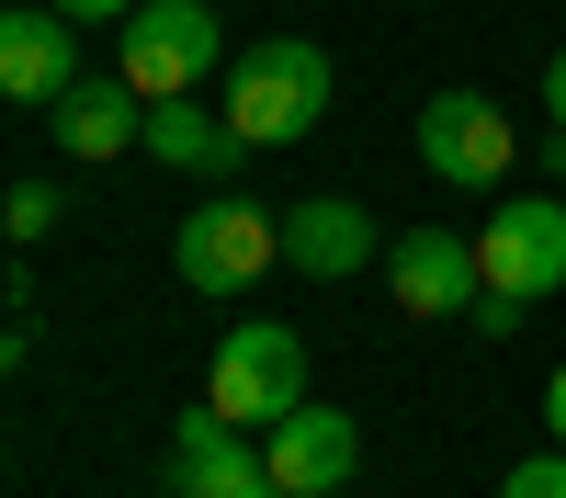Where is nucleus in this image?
Instances as JSON below:
<instances>
[{"label":"nucleus","mask_w":566,"mask_h":498,"mask_svg":"<svg viewBox=\"0 0 566 498\" xmlns=\"http://www.w3.org/2000/svg\"><path fill=\"white\" fill-rule=\"evenodd\" d=\"M227 125H239V148H295V136L328 114V45L317 34H261L239 68H227Z\"/></svg>","instance_id":"obj_1"},{"label":"nucleus","mask_w":566,"mask_h":498,"mask_svg":"<svg viewBox=\"0 0 566 498\" xmlns=\"http://www.w3.org/2000/svg\"><path fill=\"white\" fill-rule=\"evenodd\" d=\"M205 407L239 431H272L306 407V340L283 329V317H250V329H227L216 362H205Z\"/></svg>","instance_id":"obj_2"},{"label":"nucleus","mask_w":566,"mask_h":498,"mask_svg":"<svg viewBox=\"0 0 566 498\" xmlns=\"http://www.w3.org/2000/svg\"><path fill=\"white\" fill-rule=\"evenodd\" d=\"M216 57H227V23L205 12V0H136V12L114 23V68L148 91V103H181Z\"/></svg>","instance_id":"obj_3"},{"label":"nucleus","mask_w":566,"mask_h":498,"mask_svg":"<svg viewBox=\"0 0 566 498\" xmlns=\"http://www.w3.org/2000/svg\"><path fill=\"white\" fill-rule=\"evenodd\" d=\"M510 159H522V125H510L488 91H431V114H419V170L453 181V193H499Z\"/></svg>","instance_id":"obj_4"},{"label":"nucleus","mask_w":566,"mask_h":498,"mask_svg":"<svg viewBox=\"0 0 566 498\" xmlns=\"http://www.w3.org/2000/svg\"><path fill=\"white\" fill-rule=\"evenodd\" d=\"M272 261H283V226H272L261 204H193V215H181V239H170V272H181L193 295H250Z\"/></svg>","instance_id":"obj_5"},{"label":"nucleus","mask_w":566,"mask_h":498,"mask_svg":"<svg viewBox=\"0 0 566 498\" xmlns=\"http://www.w3.org/2000/svg\"><path fill=\"white\" fill-rule=\"evenodd\" d=\"M476 261H488V284L499 295H555L566 284V204L555 193H522V204H499L488 226H476Z\"/></svg>","instance_id":"obj_6"},{"label":"nucleus","mask_w":566,"mask_h":498,"mask_svg":"<svg viewBox=\"0 0 566 498\" xmlns=\"http://www.w3.org/2000/svg\"><path fill=\"white\" fill-rule=\"evenodd\" d=\"M386 284H397L408 317H476L488 261H476V239H453V226H408V239H386Z\"/></svg>","instance_id":"obj_7"},{"label":"nucleus","mask_w":566,"mask_h":498,"mask_svg":"<svg viewBox=\"0 0 566 498\" xmlns=\"http://www.w3.org/2000/svg\"><path fill=\"white\" fill-rule=\"evenodd\" d=\"M261 465H272V487H283V498H340V487H352V465H363L352 407H317V396H306L295 420H272Z\"/></svg>","instance_id":"obj_8"},{"label":"nucleus","mask_w":566,"mask_h":498,"mask_svg":"<svg viewBox=\"0 0 566 498\" xmlns=\"http://www.w3.org/2000/svg\"><path fill=\"white\" fill-rule=\"evenodd\" d=\"M261 487H272V465L250 453V431L216 420V407L193 396L170 420V498H261Z\"/></svg>","instance_id":"obj_9"},{"label":"nucleus","mask_w":566,"mask_h":498,"mask_svg":"<svg viewBox=\"0 0 566 498\" xmlns=\"http://www.w3.org/2000/svg\"><path fill=\"white\" fill-rule=\"evenodd\" d=\"M45 125H57L69 159H125V148H148V91H136L125 68H103V80L80 68L57 103H45Z\"/></svg>","instance_id":"obj_10"},{"label":"nucleus","mask_w":566,"mask_h":498,"mask_svg":"<svg viewBox=\"0 0 566 498\" xmlns=\"http://www.w3.org/2000/svg\"><path fill=\"white\" fill-rule=\"evenodd\" d=\"M386 250L374 239V215L352 193H306V204H283V261L306 272V284H352V272Z\"/></svg>","instance_id":"obj_11"},{"label":"nucleus","mask_w":566,"mask_h":498,"mask_svg":"<svg viewBox=\"0 0 566 498\" xmlns=\"http://www.w3.org/2000/svg\"><path fill=\"white\" fill-rule=\"evenodd\" d=\"M80 80V23L57 12V0H34V12H12L0 23V91H12V103H57V91Z\"/></svg>","instance_id":"obj_12"},{"label":"nucleus","mask_w":566,"mask_h":498,"mask_svg":"<svg viewBox=\"0 0 566 498\" xmlns=\"http://www.w3.org/2000/svg\"><path fill=\"white\" fill-rule=\"evenodd\" d=\"M148 148H159V170H193V181H216L227 159H250L227 114H193V91H181V103H148Z\"/></svg>","instance_id":"obj_13"},{"label":"nucleus","mask_w":566,"mask_h":498,"mask_svg":"<svg viewBox=\"0 0 566 498\" xmlns=\"http://www.w3.org/2000/svg\"><path fill=\"white\" fill-rule=\"evenodd\" d=\"M499 498H566V442L555 453H522V465L499 476Z\"/></svg>","instance_id":"obj_14"},{"label":"nucleus","mask_w":566,"mask_h":498,"mask_svg":"<svg viewBox=\"0 0 566 498\" xmlns=\"http://www.w3.org/2000/svg\"><path fill=\"white\" fill-rule=\"evenodd\" d=\"M45 226H57V181H12V239L34 250Z\"/></svg>","instance_id":"obj_15"},{"label":"nucleus","mask_w":566,"mask_h":498,"mask_svg":"<svg viewBox=\"0 0 566 498\" xmlns=\"http://www.w3.org/2000/svg\"><path fill=\"white\" fill-rule=\"evenodd\" d=\"M522 317H533V295H499V284L476 295V329H488V340H510V329H522Z\"/></svg>","instance_id":"obj_16"},{"label":"nucleus","mask_w":566,"mask_h":498,"mask_svg":"<svg viewBox=\"0 0 566 498\" xmlns=\"http://www.w3.org/2000/svg\"><path fill=\"white\" fill-rule=\"evenodd\" d=\"M57 12H69V23H125L136 0H57Z\"/></svg>","instance_id":"obj_17"},{"label":"nucleus","mask_w":566,"mask_h":498,"mask_svg":"<svg viewBox=\"0 0 566 498\" xmlns=\"http://www.w3.org/2000/svg\"><path fill=\"white\" fill-rule=\"evenodd\" d=\"M533 170H544V181H566V125H544V148H533Z\"/></svg>","instance_id":"obj_18"},{"label":"nucleus","mask_w":566,"mask_h":498,"mask_svg":"<svg viewBox=\"0 0 566 498\" xmlns=\"http://www.w3.org/2000/svg\"><path fill=\"white\" fill-rule=\"evenodd\" d=\"M544 114L566 125V45H555V68H544Z\"/></svg>","instance_id":"obj_19"},{"label":"nucleus","mask_w":566,"mask_h":498,"mask_svg":"<svg viewBox=\"0 0 566 498\" xmlns=\"http://www.w3.org/2000/svg\"><path fill=\"white\" fill-rule=\"evenodd\" d=\"M544 420H555V442H566V362H555V385H544Z\"/></svg>","instance_id":"obj_20"}]
</instances>
